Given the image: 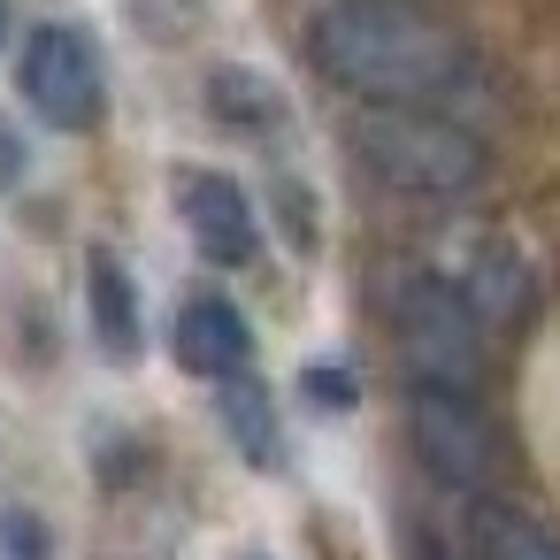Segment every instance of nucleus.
<instances>
[{"label":"nucleus","instance_id":"1","mask_svg":"<svg viewBox=\"0 0 560 560\" xmlns=\"http://www.w3.org/2000/svg\"><path fill=\"white\" fill-rule=\"evenodd\" d=\"M307 62L361 108H445L476 85V47L422 0H338L307 24Z\"/></svg>","mask_w":560,"mask_h":560},{"label":"nucleus","instance_id":"2","mask_svg":"<svg viewBox=\"0 0 560 560\" xmlns=\"http://www.w3.org/2000/svg\"><path fill=\"white\" fill-rule=\"evenodd\" d=\"M346 147L376 185H392L407 200H460L491 170L483 139L468 124H453L445 108H361Z\"/></svg>","mask_w":560,"mask_h":560},{"label":"nucleus","instance_id":"3","mask_svg":"<svg viewBox=\"0 0 560 560\" xmlns=\"http://www.w3.org/2000/svg\"><path fill=\"white\" fill-rule=\"evenodd\" d=\"M392 338H399V361L407 376H430V384H476L483 376V315L468 307L460 284L445 277H399L392 292Z\"/></svg>","mask_w":560,"mask_h":560},{"label":"nucleus","instance_id":"4","mask_svg":"<svg viewBox=\"0 0 560 560\" xmlns=\"http://www.w3.org/2000/svg\"><path fill=\"white\" fill-rule=\"evenodd\" d=\"M407 438L422 453V468L453 491H491L499 476V430L491 415L476 407V392L460 384H430V376H407Z\"/></svg>","mask_w":560,"mask_h":560},{"label":"nucleus","instance_id":"5","mask_svg":"<svg viewBox=\"0 0 560 560\" xmlns=\"http://www.w3.org/2000/svg\"><path fill=\"white\" fill-rule=\"evenodd\" d=\"M24 101H32L55 131H93L101 108H108L101 55H93L78 32H62V24L32 32V47H24Z\"/></svg>","mask_w":560,"mask_h":560},{"label":"nucleus","instance_id":"6","mask_svg":"<svg viewBox=\"0 0 560 560\" xmlns=\"http://www.w3.org/2000/svg\"><path fill=\"white\" fill-rule=\"evenodd\" d=\"M177 208H185V223H192V238H200V254H208V261L246 269V261L261 254L254 200H246V185H238V177H223V170H185V177H177Z\"/></svg>","mask_w":560,"mask_h":560},{"label":"nucleus","instance_id":"7","mask_svg":"<svg viewBox=\"0 0 560 560\" xmlns=\"http://www.w3.org/2000/svg\"><path fill=\"white\" fill-rule=\"evenodd\" d=\"M170 346H177V361H185L192 376H208V384H231V376H246V369H254V330H246V315H238L223 292L185 300V307H177Z\"/></svg>","mask_w":560,"mask_h":560},{"label":"nucleus","instance_id":"8","mask_svg":"<svg viewBox=\"0 0 560 560\" xmlns=\"http://www.w3.org/2000/svg\"><path fill=\"white\" fill-rule=\"evenodd\" d=\"M468 552H476V560H560V537H552L545 522H529L522 506L483 499V506L468 514Z\"/></svg>","mask_w":560,"mask_h":560},{"label":"nucleus","instance_id":"9","mask_svg":"<svg viewBox=\"0 0 560 560\" xmlns=\"http://www.w3.org/2000/svg\"><path fill=\"white\" fill-rule=\"evenodd\" d=\"M93 323H101V346H116V353L139 346V300H131V284L108 254L93 261Z\"/></svg>","mask_w":560,"mask_h":560},{"label":"nucleus","instance_id":"10","mask_svg":"<svg viewBox=\"0 0 560 560\" xmlns=\"http://www.w3.org/2000/svg\"><path fill=\"white\" fill-rule=\"evenodd\" d=\"M223 392H231V399H223V415H231V430H238V453L269 460V453H277V422H269V399H261L254 384L238 392V376H231Z\"/></svg>","mask_w":560,"mask_h":560},{"label":"nucleus","instance_id":"11","mask_svg":"<svg viewBox=\"0 0 560 560\" xmlns=\"http://www.w3.org/2000/svg\"><path fill=\"white\" fill-rule=\"evenodd\" d=\"M0 131H9V124H0ZM24 170V154H16V139H0V177H16Z\"/></svg>","mask_w":560,"mask_h":560},{"label":"nucleus","instance_id":"12","mask_svg":"<svg viewBox=\"0 0 560 560\" xmlns=\"http://www.w3.org/2000/svg\"><path fill=\"white\" fill-rule=\"evenodd\" d=\"M0 32H9V0H0Z\"/></svg>","mask_w":560,"mask_h":560},{"label":"nucleus","instance_id":"13","mask_svg":"<svg viewBox=\"0 0 560 560\" xmlns=\"http://www.w3.org/2000/svg\"><path fill=\"white\" fill-rule=\"evenodd\" d=\"M254 560H261V552H254Z\"/></svg>","mask_w":560,"mask_h":560}]
</instances>
